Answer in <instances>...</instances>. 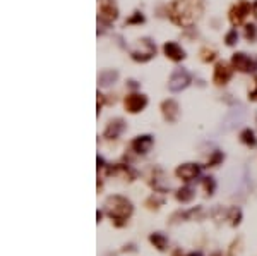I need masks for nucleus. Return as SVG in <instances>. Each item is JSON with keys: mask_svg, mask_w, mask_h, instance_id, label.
Returning a JSON list of instances; mask_svg holds the SVG:
<instances>
[{"mask_svg": "<svg viewBox=\"0 0 257 256\" xmlns=\"http://www.w3.org/2000/svg\"><path fill=\"white\" fill-rule=\"evenodd\" d=\"M204 12L203 0H173L168 9L171 22L182 28L194 26Z\"/></svg>", "mask_w": 257, "mask_h": 256, "instance_id": "f257e3e1", "label": "nucleus"}, {"mask_svg": "<svg viewBox=\"0 0 257 256\" xmlns=\"http://www.w3.org/2000/svg\"><path fill=\"white\" fill-rule=\"evenodd\" d=\"M105 210L106 215L113 220V223L117 227H123L127 223V220L131 219L134 206H132V203L127 198L115 194V196H110L105 201Z\"/></svg>", "mask_w": 257, "mask_h": 256, "instance_id": "f03ea898", "label": "nucleus"}, {"mask_svg": "<svg viewBox=\"0 0 257 256\" xmlns=\"http://www.w3.org/2000/svg\"><path fill=\"white\" fill-rule=\"evenodd\" d=\"M131 55L132 59L137 60V62H148L149 59H153L156 55V45L149 38H141L131 50Z\"/></svg>", "mask_w": 257, "mask_h": 256, "instance_id": "7ed1b4c3", "label": "nucleus"}, {"mask_svg": "<svg viewBox=\"0 0 257 256\" xmlns=\"http://www.w3.org/2000/svg\"><path fill=\"white\" fill-rule=\"evenodd\" d=\"M188 83H190V74L185 69H175L170 76V81H168V88H170V91L178 93L187 88Z\"/></svg>", "mask_w": 257, "mask_h": 256, "instance_id": "20e7f679", "label": "nucleus"}, {"mask_svg": "<svg viewBox=\"0 0 257 256\" xmlns=\"http://www.w3.org/2000/svg\"><path fill=\"white\" fill-rule=\"evenodd\" d=\"M250 4L247 2V0H239L235 5L232 7V11H230V21H232L233 26H240L243 21H245V18L250 14Z\"/></svg>", "mask_w": 257, "mask_h": 256, "instance_id": "39448f33", "label": "nucleus"}, {"mask_svg": "<svg viewBox=\"0 0 257 256\" xmlns=\"http://www.w3.org/2000/svg\"><path fill=\"white\" fill-rule=\"evenodd\" d=\"M123 105H125V110L129 113H139L148 105V96L142 95V93H132V95L125 96Z\"/></svg>", "mask_w": 257, "mask_h": 256, "instance_id": "423d86ee", "label": "nucleus"}, {"mask_svg": "<svg viewBox=\"0 0 257 256\" xmlns=\"http://www.w3.org/2000/svg\"><path fill=\"white\" fill-rule=\"evenodd\" d=\"M201 174V167L197 164H182L177 167V170H175V176L178 177V179L185 181V183H188V181H194L196 177H199Z\"/></svg>", "mask_w": 257, "mask_h": 256, "instance_id": "0eeeda50", "label": "nucleus"}, {"mask_svg": "<svg viewBox=\"0 0 257 256\" xmlns=\"http://www.w3.org/2000/svg\"><path fill=\"white\" fill-rule=\"evenodd\" d=\"M232 69H230V66L226 62H218L216 67H214V76H213V81L218 84V86H223V84H226L230 79H232Z\"/></svg>", "mask_w": 257, "mask_h": 256, "instance_id": "6e6552de", "label": "nucleus"}, {"mask_svg": "<svg viewBox=\"0 0 257 256\" xmlns=\"http://www.w3.org/2000/svg\"><path fill=\"white\" fill-rule=\"evenodd\" d=\"M153 145H154V139H153V136L142 134V136H137V138L132 141L131 146H132V150H134L136 153L146 155L153 148Z\"/></svg>", "mask_w": 257, "mask_h": 256, "instance_id": "1a4fd4ad", "label": "nucleus"}, {"mask_svg": "<svg viewBox=\"0 0 257 256\" xmlns=\"http://www.w3.org/2000/svg\"><path fill=\"white\" fill-rule=\"evenodd\" d=\"M100 18L105 22H112L119 18V11H117V5L113 4V0H102V4H100Z\"/></svg>", "mask_w": 257, "mask_h": 256, "instance_id": "9d476101", "label": "nucleus"}, {"mask_svg": "<svg viewBox=\"0 0 257 256\" xmlns=\"http://www.w3.org/2000/svg\"><path fill=\"white\" fill-rule=\"evenodd\" d=\"M161 112H163L165 121L168 122H175L178 119V113H180V107L175 100H165L161 103Z\"/></svg>", "mask_w": 257, "mask_h": 256, "instance_id": "9b49d317", "label": "nucleus"}, {"mask_svg": "<svg viewBox=\"0 0 257 256\" xmlns=\"http://www.w3.org/2000/svg\"><path fill=\"white\" fill-rule=\"evenodd\" d=\"M232 64L237 71H240V73H250V71H254L252 59L245 54H235L232 57Z\"/></svg>", "mask_w": 257, "mask_h": 256, "instance_id": "f8f14e48", "label": "nucleus"}, {"mask_svg": "<svg viewBox=\"0 0 257 256\" xmlns=\"http://www.w3.org/2000/svg\"><path fill=\"white\" fill-rule=\"evenodd\" d=\"M163 52H165V55H167L168 59L173 60V62H180V60L185 59L184 48H182L178 43H175V41H168V43H165Z\"/></svg>", "mask_w": 257, "mask_h": 256, "instance_id": "ddd939ff", "label": "nucleus"}, {"mask_svg": "<svg viewBox=\"0 0 257 256\" xmlns=\"http://www.w3.org/2000/svg\"><path fill=\"white\" fill-rule=\"evenodd\" d=\"M125 131V122L122 119H115L112 121L105 129V138L106 139H117L122 132Z\"/></svg>", "mask_w": 257, "mask_h": 256, "instance_id": "4468645a", "label": "nucleus"}, {"mask_svg": "<svg viewBox=\"0 0 257 256\" xmlns=\"http://www.w3.org/2000/svg\"><path fill=\"white\" fill-rule=\"evenodd\" d=\"M149 242H151L153 246H154L158 251H165L168 246V239L165 234H161V232H153L151 236H149Z\"/></svg>", "mask_w": 257, "mask_h": 256, "instance_id": "2eb2a0df", "label": "nucleus"}, {"mask_svg": "<svg viewBox=\"0 0 257 256\" xmlns=\"http://www.w3.org/2000/svg\"><path fill=\"white\" fill-rule=\"evenodd\" d=\"M175 196H177V200L180 203H190L192 200H194V196H196V193H194L192 187L184 186V187H180L177 193H175Z\"/></svg>", "mask_w": 257, "mask_h": 256, "instance_id": "dca6fc26", "label": "nucleus"}, {"mask_svg": "<svg viewBox=\"0 0 257 256\" xmlns=\"http://www.w3.org/2000/svg\"><path fill=\"white\" fill-rule=\"evenodd\" d=\"M117 77H119V74H117L115 71H105V73L100 74L98 81H100L102 86H110L112 83H115Z\"/></svg>", "mask_w": 257, "mask_h": 256, "instance_id": "f3484780", "label": "nucleus"}, {"mask_svg": "<svg viewBox=\"0 0 257 256\" xmlns=\"http://www.w3.org/2000/svg\"><path fill=\"white\" fill-rule=\"evenodd\" d=\"M240 139H242V143H245L247 146H256L257 145V139L256 136H254V132L250 131V129H243L242 134H240Z\"/></svg>", "mask_w": 257, "mask_h": 256, "instance_id": "a211bd4d", "label": "nucleus"}, {"mask_svg": "<svg viewBox=\"0 0 257 256\" xmlns=\"http://www.w3.org/2000/svg\"><path fill=\"white\" fill-rule=\"evenodd\" d=\"M165 203V200L161 196H158V194H153L151 198H148V201H146V206H148L149 210H158L159 206L163 205Z\"/></svg>", "mask_w": 257, "mask_h": 256, "instance_id": "6ab92c4d", "label": "nucleus"}, {"mask_svg": "<svg viewBox=\"0 0 257 256\" xmlns=\"http://www.w3.org/2000/svg\"><path fill=\"white\" fill-rule=\"evenodd\" d=\"M228 220H230V225L237 227L240 223V220H242V210H240V208H230Z\"/></svg>", "mask_w": 257, "mask_h": 256, "instance_id": "aec40b11", "label": "nucleus"}, {"mask_svg": "<svg viewBox=\"0 0 257 256\" xmlns=\"http://www.w3.org/2000/svg\"><path fill=\"white\" fill-rule=\"evenodd\" d=\"M203 186H204L206 194H209V196L214 193V189H216V183H214L213 177H206V179H204V183H203Z\"/></svg>", "mask_w": 257, "mask_h": 256, "instance_id": "412c9836", "label": "nucleus"}, {"mask_svg": "<svg viewBox=\"0 0 257 256\" xmlns=\"http://www.w3.org/2000/svg\"><path fill=\"white\" fill-rule=\"evenodd\" d=\"M221 160H223V153H221V151H214L213 157H211L209 162H207V167H216Z\"/></svg>", "mask_w": 257, "mask_h": 256, "instance_id": "4be33fe9", "label": "nucleus"}, {"mask_svg": "<svg viewBox=\"0 0 257 256\" xmlns=\"http://www.w3.org/2000/svg\"><path fill=\"white\" fill-rule=\"evenodd\" d=\"M256 37H257V28L254 24H249V26H245V38L247 40H256Z\"/></svg>", "mask_w": 257, "mask_h": 256, "instance_id": "5701e85b", "label": "nucleus"}, {"mask_svg": "<svg viewBox=\"0 0 257 256\" xmlns=\"http://www.w3.org/2000/svg\"><path fill=\"white\" fill-rule=\"evenodd\" d=\"M224 40H226V45H230V47H232V45H235V43H237V40H239V35H237V30H232V31H230V33L226 35V38H224Z\"/></svg>", "mask_w": 257, "mask_h": 256, "instance_id": "b1692460", "label": "nucleus"}, {"mask_svg": "<svg viewBox=\"0 0 257 256\" xmlns=\"http://www.w3.org/2000/svg\"><path fill=\"white\" fill-rule=\"evenodd\" d=\"M201 55H203V60L204 62H211V60L214 59V50H209V48H204L203 52H201Z\"/></svg>", "mask_w": 257, "mask_h": 256, "instance_id": "393cba45", "label": "nucleus"}, {"mask_svg": "<svg viewBox=\"0 0 257 256\" xmlns=\"http://www.w3.org/2000/svg\"><path fill=\"white\" fill-rule=\"evenodd\" d=\"M144 21V18H142L139 12H136V16L134 18H131V19H127V24H134V22H142Z\"/></svg>", "mask_w": 257, "mask_h": 256, "instance_id": "a878e982", "label": "nucleus"}, {"mask_svg": "<svg viewBox=\"0 0 257 256\" xmlns=\"http://www.w3.org/2000/svg\"><path fill=\"white\" fill-rule=\"evenodd\" d=\"M249 98H250V100H254V102H257V88L254 90V91H250V93H249Z\"/></svg>", "mask_w": 257, "mask_h": 256, "instance_id": "bb28decb", "label": "nucleus"}, {"mask_svg": "<svg viewBox=\"0 0 257 256\" xmlns=\"http://www.w3.org/2000/svg\"><path fill=\"white\" fill-rule=\"evenodd\" d=\"M188 256H203V255H201V253H190Z\"/></svg>", "mask_w": 257, "mask_h": 256, "instance_id": "cd10ccee", "label": "nucleus"}, {"mask_svg": "<svg viewBox=\"0 0 257 256\" xmlns=\"http://www.w3.org/2000/svg\"><path fill=\"white\" fill-rule=\"evenodd\" d=\"M173 256H180V253H178V251H175V255Z\"/></svg>", "mask_w": 257, "mask_h": 256, "instance_id": "c85d7f7f", "label": "nucleus"}, {"mask_svg": "<svg viewBox=\"0 0 257 256\" xmlns=\"http://www.w3.org/2000/svg\"><path fill=\"white\" fill-rule=\"evenodd\" d=\"M213 256H221V255H220V253H216V255H213Z\"/></svg>", "mask_w": 257, "mask_h": 256, "instance_id": "c756f323", "label": "nucleus"}]
</instances>
